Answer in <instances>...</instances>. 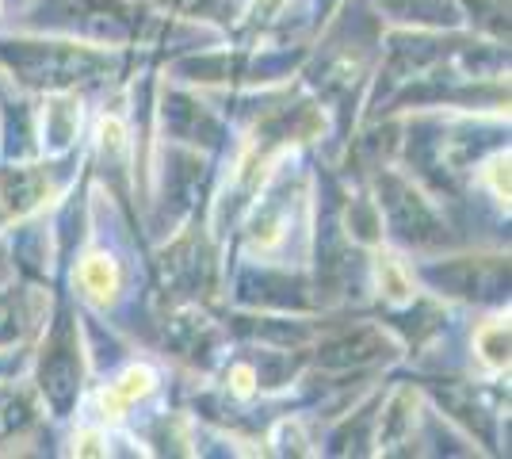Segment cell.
<instances>
[{
  "mask_svg": "<svg viewBox=\"0 0 512 459\" xmlns=\"http://www.w3.org/2000/svg\"><path fill=\"white\" fill-rule=\"evenodd\" d=\"M352 215H356V226H360L356 234H360V238H371V234H375V215H371L367 207H356Z\"/></svg>",
  "mask_w": 512,
  "mask_h": 459,
  "instance_id": "obj_12",
  "label": "cell"
},
{
  "mask_svg": "<svg viewBox=\"0 0 512 459\" xmlns=\"http://www.w3.org/2000/svg\"><path fill=\"white\" fill-rule=\"evenodd\" d=\"M386 352H390V345H386V337L379 329H356V333H348L341 341L325 345L321 349V364H329V368H363V364L383 360Z\"/></svg>",
  "mask_w": 512,
  "mask_h": 459,
  "instance_id": "obj_3",
  "label": "cell"
},
{
  "mask_svg": "<svg viewBox=\"0 0 512 459\" xmlns=\"http://www.w3.org/2000/svg\"><path fill=\"white\" fill-rule=\"evenodd\" d=\"M478 345H482V356H486L490 364H505V360H509V329L490 326L478 337Z\"/></svg>",
  "mask_w": 512,
  "mask_h": 459,
  "instance_id": "obj_9",
  "label": "cell"
},
{
  "mask_svg": "<svg viewBox=\"0 0 512 459\" xmlns=\"http://www.w3.org/2000/svg\"><path fill=\"white\" fill-rule=\"evenodd\" d=\"M27 417H31V410H27L23 398H16V394H0V437H8L12 429L27 425Z\"/></svg>",
  "mask_w": 512,
  "mask_h": 459,
  "instance_id": "obj_7",
  "label": "cell"
},
{
  "mask_svg": "<svg viewBox=\"0 0 512 459\" xmlns=\"http://www.w3.org/2000/svg\"><path fill=\"white\" fill-rule=\"evenodd\" d=\"M85 280H88V287H96L100 295H107V291H111V284H115V268H111L104 257H96V261L85 268Z\"/></svg>",
  "mask_w": 512,
  "mask_h": 459,
  "instance_id": "obj_10",
  "label": "cell"
},
{
  "mask_svg": "<svg viewBox=\"0 0 512 459\" xmlns=\"http://www.w3.org/2000/svg\"><path fill=\"white\" fill-rule=\"evenodd\" d=\"M383 203H386V215H390V222H394V230H398V234L417 238V241L440 238V234H436V219H432V211H428L425 203L409 192L402 180H386Z\"/></svg>",
  "mask_w": 512,
  "mask_h": 459,
  "instance_id": "obj_2",
  "label": "cell"
},
{
  "mask_svg": "<svg viewBox=\"0 0 512 459\" xmlns=\"http://www.w3.org/2000/svg\"><path fill=\"white\" fill-rule=\"evenodd\" d=\"M16 329H20V322H16V303H12L8 295H0V345L12 341Z\"/></svg>",
  "mask_w": 512,
  "mask_h": 459,
  "instance_id": "obj_11",
  "label": "cell"
},
{
  "mask_svg": "<svg viewBox=\"0 0 512 459\" xmlns=\"http://www.w3.org/2000/svg\"><path fill=\"white\" fill-rule=\"evenodd\" d=\"M436 280L451 284V291H459V295H497L501 284L509 280V272H505L501 264H486V268L455 264L448 272H436Z\"/></svg>",
  "mask_w": 512,
  "mask_h": 459,
  "instance_id": "obj_4",
  "label": "cell"
},
{
  "mask_svg": "<svg viewBox=\"0 0 512 459\" xmlns=\"http://www.w3.org/2000/svg\"><path fill=\"white\" fill-rule=\"evenodd\" d=\"M43 387H46V398H50L58 410H65V406L73 402V394H77V360L69 356V349H58L46 360Z\"/></svg>",
  "mask_w": 512,
  "mask_h": 459,
  "instance_id": "obj_5",
  "label": "cell"
},
{
  "mask_svg": "<svg viewBox=\"0 0 512 459\" xmlns=\"http://www.w3.org/2000/svg\"><path fill=\"white\" fill-rule=\"evenodd\" d=\"M4 62L20 73L23 81L31 85H69L92 77L96 69L104 66L96 54L88 50H65V46H4Z\"/></svg>",
  "mask_w": 512,
  "mask_h": 459,
  "instance_id": "obj_1",
  "label": "cell"
},
{
  "mask_svg": "<svg viewBox=\"0 0 512 459\" xmlns=\"http://www.w3.org/2000/svg\"><path fill=\"white\" fill-rule=\"evenodd\" d=\"M4 192L12 199V207H27V203H35V196H39V184H35V176L27 173H8L4 176Z\"/></svg>",
  "mask_w": 512,
  "mask_h": 459,
  "instance_id": "obj_8",
  "label": "cell"
},
{
  "mask_svg": "<svg viewBox=\"0 0 512 459\" xmlns=\"http://www.w3.org/2000/svg\"><path fill=\"white\" fill-rule=\"evenodd\" d=\"M165 115H169V127L176 134H199V127L214 134V123H211V119H207V115H203L199 108H192L188 100H172V108L165 111Z\"/></svg>",
  "mask_w": 512,
  "mask_h": 459,
  "instance_id": "obj_6",
  "label": "cell"
}]
</instances>
